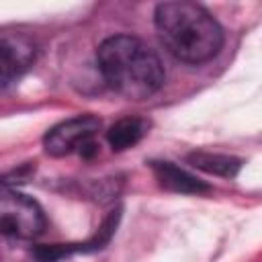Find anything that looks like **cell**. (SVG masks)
Segmentation results:
<instances>
[{
	"mask_svg": "<svg viewBox=\"0 0 262 262\" xmlns=\"http://www.w3.org/2000/svg\"><path fill=\"white\" fill-rule=\"evenodd\" d=\"M96 61L106 86L129 100L154 96L166 78L158 53L133 35L106 37L96 49Z\"/></svg>",
	"mask_w": 262,
	"mask_h": 262,
	"instance_id": "obj_1",
	"label": "cell"
},
{
	"mask_svg": "<svg viewBox=\"0 0 262 262\" xmlns=\"http://www.w3.org/2000/svg\"><path fill=\"white\" fill-rule=\"evenodd\" d=\"M154 25L162 45L178 61L205 63L223 45V29L215 16L196 2L174 0L156 6Z\"/></svg>",
	"mask_w": 262,
	"mask_h": 262,
	"instance_id": "obj_2",
	"label": "cell"
},
{
	"mask_svg": "<svg viewBox=\"0 0 262 262\" xmlns=\"http://www.w3.org/2000/svg\"><path fill=\"white\" fill-rule=\"evenodd\" d=\"M45 225V213L33 196L4 186L0 199V229L6 237L35 239L43 233Z\"/></svg>",
	"mask_w": 262,
	"mask_h": 262,
	"instance_id": "obj_3",
	"label": "cell"
},
{
	"mask_svg": "<svg viewBox=\"0 0 262 262\" xmlns=\"http://www.w3.org/2000/svg\"><path fill=\"white\" fill-rule=\"evenodd\" d=\"M100 129V119L94 115H78L68 121L51 127L43 137V147L53 158H63L72 151H82L88 143L94 141V135Z\"/></svg>",
	"mask_w": 262,
	"mask_h": 262,
	"instance_id": "obj_4",
	"label": "cell"
},
{
	"mask_svg": "<svg viewBox=\"0 0 262 262\" xmlns=\"http://www.w3.org/2000/svg\"><path fill=\"white\" fill-rule=\"evenodd\" d=\"M37 57L35 41L18 31H4L0 35V82L2 88H8L18 80Z\"/></svg>",
	"mask_w": 262,
	"mask_h": 262,
	"instance_id": "obj_5",
	"label": "cell"
},
{
	"mask_svg": "<svg viewBox=\"0 0 262 262\" xmlns=\"http://www.w3.org/2000/svg\"><path fill=\"white\" fill-rule=\"evenodd\" d=\"M121 221V209H113L102 223L98 225L96 233L92 237H88L86 242H72V244H47V246H37L33 250V256L37 262H55L61 258H68L72 254H90V252H98L102 250L111 237L115 235L117 227Z\"/></svg>",
	"mask_w": 262,
	"mask_h": 262,
	"instance_id": "obj_6",
	"label": "cell"
},
{
	"mask_svg": "<svg viewBox=\"0 0 262 262\" xmlns=\"http://www.w3.org/2000/svg\"><path fill=\"white\" fill-rule=\"evenodd\" d=\"M149 166L154 170V176L158 178V182L166 190L180 192V194H201V192H207L211 188L205 180L196 178L194 174L186 172L184 168L176 166L174 162H168V160H151Z\"/></svg>",
	"mask_w": 262,
	"mask_h": 262,
	"instance_id": "obj_7",
	"label": "cell"
},
{
	"mask_svg": "<svg viewBox=\"0 0 262 262\" xmlns=\"http://www.w3.org/2000/svg\"><path fill=\"white\" fill-rule=\"evenodd\" d=\"M186 162L207 174L233 178L242 170V160L229 154H211V151H192L186 156Z\"/></svg>",
	"mask_w": 262,
	"mask_h": 262,
	"instance_id": "obj_8",
	"label": "cell"
},
{
	"mask_svg": "<svg viewBox=\"0 0 262 262\" xmlns=\"http://www.w3.org/2000/svg\"><path fill=\"white\" fill-rule=\"evenodd\" d=\"M145 135V121L139 117H125L113 123L106 131V141L115 151L133 147Z\"/></svg>",
	"mask_w": 262,
	"mask_h": 262,
	"instance_id": "obj_9",
	"label": "cell"
}]
</instances>
